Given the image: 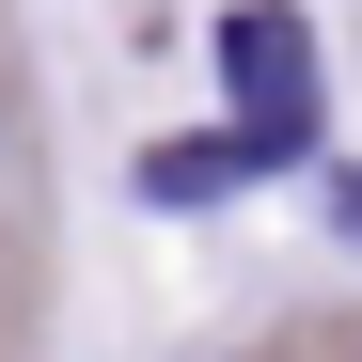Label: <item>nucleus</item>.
I'll list each match as a JSON object with an SVG mask.
<instances>
[{
  "label": "nucleus",
  "mask_w": 362,
  "mask_h": 362,
  "mask_svg": "<svg viewBox=\"0 0 362 362\" xmlns=\"http://www.w3.org/2000/svg\"><path fill=\"white\" fill-rule=\"evenodd\" d=\"M221 79H236V127L268 158H299V127H315V32H299L284 0H236L221 16Z\"/></svg>",
  "instance_id": "obj_1"
},
{
  "label": "nucleus",
  "mask_w": 362,
  "mask_h": 362,
  "mask_svg": "<svg viewBox=\"0 0 362 362\" xmlns=\"http://www.w3.org/2000/svg\"><path fill=\"white\" fill-rule=\"evenodd\" d=\"M236 173H268L252 127H236V142H173V158H142V205H205V189H236Z\"/></svg>",
  "instance_id": "obj_2"
},
{
  "label": "nucleus",
  "mask_w": 362,
  "mask_h": 362,
  "mask_svg": "<svg viewBox=\"0 0 362 362\" xmlns=\"http://www.w3.org/2000/svg\"><path fill=\"white\" fill-rule=\"evenodd\" d=\"M331 221H346V236H362V173H331Z\"/></svg>",
  "instance_id": "obj_3"
}]
</instances>
